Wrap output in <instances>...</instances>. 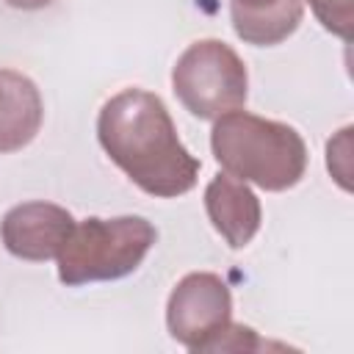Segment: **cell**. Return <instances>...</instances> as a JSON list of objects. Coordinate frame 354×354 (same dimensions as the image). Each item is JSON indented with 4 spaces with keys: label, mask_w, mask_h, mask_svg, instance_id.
Instances as JSON below:
<instances>
[{
    "label": "cell",
    "mask_w": 354,
    "mask_h": 354,
    "mask_svg": "<svg viewBox=\"0 0 354 354\" xmlns=\"http://www.w3.org/2000/svg\"><path fill=\"white\" fill-rule=\"evenodd\" d=\"M105 155L149 196L174 199L196 185L202 160L185 149L163 100L147 88H122L97 116Z\"/></svg>",
    "instance_id": "obj_1"
},
{
    "label": "cell",
    "mask_w": 354,
    "mask_h": 354,
    "mask_svg": "<svg viewBox=\"0 0 354 354\" xmlns=\"http://www.w3.org/2000/svg\"><path fill=\"white\" fill-rule=\"evenodd\" d=\"M210 149L218 166L263 191H288L307 171V144L296 127L249 111L213 119Z\"/></svg>",
    "instance_id": "obj_2"
},
{
    "label": "cell",
    "mask_w": 354,
    "mask_h": 354,
    "mask_svg": "<svg viewBox=\"0 0 354 354\" xmlns=\"http://www.w3.org/2000/svg\"><path fill=\"white\" fill-rule=\"evenodd\" d=\"M155 241L158 232L144 216L83 218L72 227L55 257L58 279L69 288L122 279L144 263Z\"/></svg>",
    "instance_id": "obj_3"
},
{
    "label": "cell",
    "mask_w": 354,
    "mask_h": 354,
    "mask_svg": "<svg viewBox=\"0 0 354 354\" xmlns=\"http://www.w3.org/2000/svg\"><path fill=\"white\" fill-rule=\"evenodd\" d=\"M171 88L196 119H218L243 108L249 94L246 64L221 39H199L177 58Z\"/></svg>",
    "instance_id": "obj_4"
},
{
    "label": "cell",
    "mask_w": 354,
    "mask_h": 354,
    "mask_svg": "<svg viewBox=\"0 0 354 354\" xmlns=\"http://www.w3.org/2000/svg\"><path fill=\"white\" fill-rule=\"evenodd\" d=\"M232 321V296L227 282L210 271L185 274L166 304L169 335L194 354H205L207 346Z\"/></svg>",
    "instance_id": "obj_5"
},
{
    "label": "cell",
    "mask_w": 354,
    "mask_h": 354,
    "mask_svg": "<svg viewBox=\"0 0 354 354\" xmlns=\"http://www.w3.org/2000/svg\"><path fill=\"white\" fill-rule=\"evenodd\" d=\"M72 227L75 218L66 207L53 202H22L3 216L0 238L14 257L44 263L58 257Z\"/></svg>",
    "instance_id": "obj_6"
},
{
    "label": "cell",
    "mask_w": 354,
    "mask_h": 354,
    "mask_svg": "<svg viewBox=\"0 0 354 354\" xmlns=\"http://www.w3.org/2000/svg\"><path fill=\"white\" fill-rule=\"evenodd\" d=\"M205 210L213 230L232 246L243 249L260 230L263 207L257 194L232 174H216L205 188Z\"/></svg>",
    "instance_id": "obj_7"
},
{
    "label": "cell",
    "mask_w": 354,
    "mask_h": 354,
    "mask_svg": "<svg viewBox=\"0 0 354 354\" xmlns=\"http://www.w3.org/2000/svg\"><path fill=\"white\" fill-rule=\"evenodd\" d=\"M44 119L36 83L14 69H0V155L28 147Z\"/></svg>",
    "instance_id": "obj_8"
},
{
    "label": "cell",
    "mask_w": 354,
    "mask_h": 354,
    "mask_svg": "<svg viewBox=\"0 0 354 354\" xmlns=\"http://www.w3.org/2000/svg\"><path fill=\"white\" fill-rule=\"evenodd\" d=\"M304 0H230V17L238 39L254 47L285 41L301 22Z\"/></svg>",
    "instance_id": "obj_9"
},
{
    "label": "cell",
    "mask_w": 354,
    "mask_h": 354,
    "mask_svg": "<svg viewBox=\"0 0 354 354\" xmlns=\"http://www.w3.org/2000/svg\"><path fill=\"white\" fill-rule=\"evenodd\" d=\"M310 3L313 14L318 17V22L340 36L343 41H351V33H354V0H304Z\"/></svg>",
    "instance_id": "obj_10"
},
{
    "label": "cell",
    "mask_w": 354,
    "mask_h": 354,
    "mask_svg": "<svg viewBox=\"0 0 354 354\" xmlns=\"http://www.w3.org/2000/svg\"><path fill=\"white\" fill-rule=\"evenodd\" d=\"M257 348H263V340L254 335V329L243 324H232V321L207 346V351H257Z\"/></svg>",
    "instance_id": "obj_11"
},
{
    "label": "cell",
    "mask_w": 354,
    "mask_h": 354,
    "mask_svg": "<svg viewBox=\"0 0 354 354\" xmlns=\"http://www.w3.org/2000/svg\"><path fill=\"white\" fill-rule=\"evenodd\" d=\"M11 8H22V11H33V8H44L53 0H6Z\"/></svg>",
    "instance_id": "obj_12"
}]
</instances>
